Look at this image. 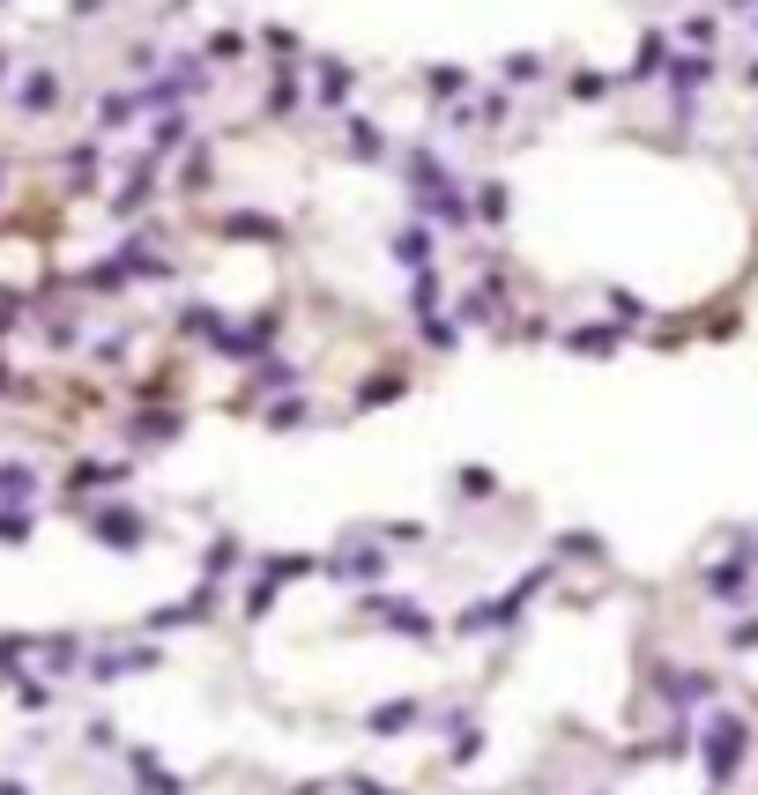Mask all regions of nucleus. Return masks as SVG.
Returning <instances> with one entry per match:
<instances>
[{
	"label": "nucleus",
	"instance_id": "1",
	"mask_svg": "<svg viewBox=\"0 0 758 795\" xmlns=\"http://www.w3.org/2000/svg\"><path fill=\"white\" fill-rule=\"evenodd\" d=\"M662 83L676 89V112H692V97L714 83V52H676L670 68H662Z\"/></svg>",
	"mask_w": 758,
	"mask_h": 795
},
{
	"label": "nucleus",
	"instance_id": "2",
	"mask_svg": "<svg viewBox=\"0 0 758 795\" xmlns=\"http://www.w3.org/2000/svg\"><path fill=\"white\" fill-rule=\"evenodd\" d=\"M394 260L417 276V268H439V231L431 223H409V231H394Z\"/></svg>",
	"mask_w": 758,
	"mask_h": 795
},
{
	"label": "nucleus",
	"instance_id": "3",
	"mask_svg": "<svg viewBox=\"0 0 758 795\" xmlns=\"http://www.w3.org/2000/svg\"><path fill=\"white\" fill-rule=\"evenodd\" d=\"M342 149L365 157V164H379V157H387V134H379L372 120H342Z\"/></svg>",
	"mask_w": 758,
	"mask_h": 795
},
{
	"label": "nucleus",
	"instance_id": "4",
	"mask_svg": "<svg viewBox=\"0 0 758 795\" xmlns=\"http://www.w3.org/2000/svg\"><path fill=\"white\" fill-rule=\"evenodd\" d=\"M15 105H23V112H52V105H60V75H52V68H30V83L15 89Z\"/></svg>",
	"mask_w": 758,
	"mask_h": 795
},
{
	"label": "nucleus",
	"instance_id": "5",
	"mask_svg": "<svg viewBox=\"0 0 758 795\" xmlns=\"http://www.w3.org/2000/svg\"><path fill=\"white\" fill-rule=\"evenodd\" d=\"M23 499H38V468L30 461H8L0 468V505H23Z\"/></svg>",
	"mask_w": 758,
	"mask_h": 795
},
{
	"label": "nucleus",
	"instance_id": "6",
	"mask_svg": "<svg viewBox=\"0 0 758 795\" xmlns=\"http://www.w3.org/2000/svg\"><path fill=\"white\" fill-rule=\"evenodd\" d=\"M350 89H357V75L342 60H320V105H350Z\"/></svg>",
	"mask_w": 758,
	"mask_h": 795
},
{
	"label": "nucleus",
	"instance_id": "7",
	"mask_svg": "<svg viewBox=\"0 0 758 795\" xmlns=\"http://www.w3.org/2000/svg\"><path fill=\"white\" fill-rule=\"evenodd\" d=\"M565 350H580V357H610V350H618V335H610V328H573V335H565Z\"/></svg>",
	"mask_w": 758,
	"mask_h": 795
},
{
	"label": "nucleus",
	"instance_id": "8",
	"mask_svg": "<svg viewBox=\"0 0 758 795\" xmlns=\"http://www.w3.org/2000/svg\"><path fill=\"white\" fill-rule=\"evenodd\" d=\"M505 83H513V89L543 83V60H528V52H513V60H505Z\"/></svg>",
	"mask_w": 758,
	"mask_h": 795
},
{
	"label": "nucleus",
	"instance_id": "9",
	"mask_svg": "<svg viewBox=\"0 0 758 795\" xmlns=\"http://www.w3.org/2000/svg\"><path fill=\"white\" fill-rule=\"evenodd\" d=\"M462 89H468L462 68H431V97H439V105H447V97H462Z\"/></svg>",
	"mask_w": 758,
	"mask_h": 795
},
{
	"label": "nucleus",
	"instance_id": "10",
	"mask_svg": "<svg viewBox=\"0 0 758 795\" xmlns=\"http://www.w3.org/2000/svg\"><path fill=\"white\" fill-rule=\"evenodd\" d=\"M209 60H246V30H216V38H209Z\"/></svg>",
	"mask_w": 758,
	"mask_h": 795
},
{
	"label": "nucleus",
	"instance_id": "11",
	"mask_svg": "<svg viewBox=\"0 0 758 795\" xmlns=\"http://www.w3.org/2000/svg\"><path fill=\"white\" fill-rule=\"evenodd\" d=\"M276 431H291V424H313V402H283V409H268Z\"/></svg>",
	"mask_w": 758,
	"mask_h": 795
},
{
	"label": "nucleus",
	"instance_id": "12",
	"mask_svg": "<svg viewBox=\"0 0 758 795\" xmlns=\"http://www.w3.org/2000/svg\"><path fill=\"white\" fill-rule=\"evenodd\" d=\"M684 38H692V45H699V52H707V45L721 38V23H714V15H692V23H684Z\"/></svg>",
	"mask_w": 758,
	"mask_h": 795
},
{
	"label": "nucleus",
	"instance_id": "13",
	"mask_svg": "<svg viewBox=\"0 0 758 795\" xmlns=\"http://www.w3.org/2000/svg\"><path fill=\"white\" fill-rule=\"evenodd\" d=\"M573 97H580V105H602L610 83H602V75H573Z\"/></svg>",
	"mask_w": 758,
	"mask_h": 795
},
{
	"label": "nucleus",
	"instance_id": "14",
	"mask_svg": "<svg viewBox=\"0 0 758 795\" xmlns=\"http://www.w3.org/2000/svg\"><path fill=\"white\" fill-rule=\"evenodd\" d=\"M8 83H15V60H8V52H0V89H8Z\"/></svg>",
	"mask_w": 758,
	"mask_h": 795
},
{
	"label": "nucleus",
	"instance_id": "15",
	"mask_svg": "<svg viewBox=\"0 0 758 795\" xmlns=\"http://www.w3.org/2000/svg\"><path fill=\"white\" fill-rule=\"evenodd\" d=\"M744 83H751V89H758V60H751V68H744Z\"/></svg>",
	"mask_w": 758,
	"mask_h": 795
},
{
	"label": "nucleus",
	"instance_id": "16",
	"mask_svg": "<svg viewBox=\"0 0 758 795\" xmlns=\"http://www.w3.org/2000/svg\"><path fill=\"white\" fill-rule=\"evenodd\" d=\"M0 201H8V164H0Z\"/></svg>",
	"mask_w": 758,
	"mask_h": 795
},
{
	"label": "nucleus",
	"instance_id": "17",
	"mask_svg": "<svg viewBox=\"0 0 758 795\" xmlns=\"http://www.w3.org/2000/svg\"><path fill=\"white\" fill-rule=\"evenodd\" d=\"M751 8H758V0H751Z\"/></svg>",
	"mask_w": 758,
	"mask_h": 795
}]
</instances>
